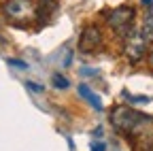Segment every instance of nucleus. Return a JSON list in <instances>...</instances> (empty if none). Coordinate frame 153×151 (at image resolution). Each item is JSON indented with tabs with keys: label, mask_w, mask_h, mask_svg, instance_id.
I'll return each mask as SVG.
<instances>
[{
	"label": "nucleus",
	"mask_w": 153,
	"mask_h": 151,
	"mask_svg": "<svg viewBox=\"0 0 153 151\" xmlns=\"http://www.w3.org/2000/svg\"><path fill=\"white\" fill-rule=\"evenodd\" d=\"M2 15L15 26H30L38 22V11L32 0H7L2 4Z\"/></svg>",
	"instance_id": "nucleus-1"
},
{
	"label": "nucleus",
	"mask_w": 153,
	"mask_h": 151,
	"mask_svg": "<svg viewBox=\"0 0 153 151\" xmlns=\"http://www.w3.org/2000/svg\"><path fill=\"white\" fill-rule=\"evenodd\" d=\"M149 51V39L143 34V30L134 28L130 34L123 36V55L128 58L130 64H138L147 58Z\"/></svg>",
	"instance_id": "nucleus-2"
},
{
	"label": "nucleus",
	"mask_w": 153,
	"mask_h": 151,
	"mask_svg": "<svg viewBox=\"0 0 153 151\" xmlns=\"http://www.w3.org/2000/svg\"><path fill=\"white\" fill-rule=\"evenodd\" d=\"M134 17H136V11L132 7H128V4H123V7H117V9H111L106 13V24L115 34L123 39L126 34H130L134 30V26H132Z\"/></svg>",
	"instance_id": "nucleus-3"
},
{
	"label": "nucleus",
	"mask_w": 153,
	"mask_h": 151,
	"mask_svg": "<svg viewBox=\"0 0 153 151\" xmlns=\"http://www.w3.org/2000/svg\"><path fill=\"white\" fill-rule=\"evenodd\" d=\"M111 121H113L115 128L121 130V132H136L143 121H149V117L140 115L138 111H132L128 106H117L111 113Z\"/></svg>",
	"instance_id": "nucleus-4"
},
{
	"label": "nucleus",
	"mask_w": 153,
	"mask_h": 151,
	"mask_svg": "<svg viewBox=\"0 0 153 151\" xmlns=\"http://www.w3.org/2000/svg\"><path fill=\"white\" fill-rule=\"evenodd\" d=\"M102 45V32L98 26H87L83 28L81 36H79V49L83 53H94V51H98Z\"/></svg>",
	"instance_id": "nucleus-5"
},
{
	"label": "nucleus",
	"mask_w": 153,
	"mask_h": 151,
	"mask_svg": "<svg viewBox=\"0 0 153 151\" xmlns=\"http://www.w3.org/2000/svg\"><path fill=\"white\" fill-rule=\"evenodd\" d=\"M55 7H57V0H38V7H36V11H38V22L49 19V15L55 11Z\"/></svg>",
	"instance_id": "nucleus-6"
},
{
	"label": "nucleus",
	"mask_w": 153,
	"mask_h": 151,
	"mask_svg": "<svg viewBox=\"0 0 153 151\" xmlns=\"http://www.w3.org/2000/svg\"><path fill=\"white\" fill-rule=\"evenodd\" d=\"M79 94H81V98H85V100H87L96 111H102V100L96 96V94H94L87 85H79Z\"/></svg>",
	"instance_id": "nucleus-7"
},
{
	"label": "nucleus",
	"mask_w": 153,
	"mask_h": 151,
	"mask_svg": "<svg viewBox=\"0 0 153 151\" xmlns=\"http://www.w3.org/2000/svg\"><path fill=\"white\" fill-rule=\"evenodd\" d=\"M143 34L147 36L149 41H153V7L147 9L145 13V22H143Z\"/></svg>",
	"instance_id": "nucleus-8"
},
{
	"label": "nucleus",
	"mask_w": 153,
	"mask_h": 151,
	"mask_svg": "<svg viewBox=\"0 0 153 151\" xmlns=\"http://www.w3.org/2000/svg\"><path fill=\"white\" fill-rule=\"evenodd\" d=\"M53 85H55L57 89H66L70 83H68V79L62 77V74H53Z\"/></svg>",
	"instance_id": "nucleus-9"
},
{
	"label": "nucleus",
	"mask_w": 153,
	"mask_h": 151,
	"mask_svg": "<svg viewBox=\"0 0 153 151\" xmlns=\"http://www.w3.org/2000/svg\"><path fill=\"white\" fill-rule=\"evenodd\" d=\"M91 151H106V145L102 141H94L91 143Z\"/></svg>",
	"instance_id": "nucleus-10"
},
{
	"label": "nucleus",
	"mask_w": 153,
	"mask_h": 151,
	"mask_svg": "<svg viewBox=\"0 0 153 151\" xmlns=\"http://www.w3.org/2000/svg\"><path fill=\"white\" fill-rule=\"evenodd\" d=\"M9 64H13V66H19V68H26V62H19V60H9Z\"/></svg>",
	"instance_id": "nucleus-11"
},
{
	"label": "nucleus",
	"mask_w": 153,
	"mask_h": 151,
	"mask_svg": "<svg viewBox=\"0 0 153 151\" xmlns=\"http://www.w3.org/2000/svg\"><path fill=\"white\" fill-rule=\"evenodd\" d=\"M28 87L34 89V91H43V87H41V85H36V83H28Z\"/></svg>",
	"instance_id": "nucleus-12"
},
{
	"label": "nucleus",
	"mask_w": 153,
	"mask_h": 151,
	"mask_svg": "<svg viewBox=\"0 0 153 151\" xmlns=\"http://www.w3.org/2000/svg\"><path fill=\"white\" fill-rule=\"evenodd\" d=\"M149 64H151V68H153V51L149 53Z\"/></svg>",
	"instance_id": "nucleus-13"
},
{
	"label": "nucleus",
	"mask_w": 153,
	"mask_h": 151,
	"mask_svg": "<svg viewBox=\"0 0 153 151\" xmlns=\"http://www.w3.org/2000/svg\"><path fill=\"white\" fill-rule=\"evenodd\" d=\"M143 2H145V4H151V2H153V0H143Z\"/></svg>",
	"instance_id": "nucleus-14"
}]
</instances>
